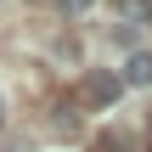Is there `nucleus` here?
Returning <instances> with one entry per match:
<instances>
[{
    "label": "nucleus",
    "mask_w": 152,
    "mask_h": 152,
    "mask_svg": "<svg viewBox=\"0 0 152 152\" xmlns=\"http://www.w3.org/2000/svg\"><path fill=\"white\" fill-rule=\"evenodd\" d=\"M118 96H124V73H113V68L85 73V102L90 107H118Z\"/></svg>",
    "instance_id": "f257e3e1"
},
{
    "label": "nucleus",
    "mask_w": 152,
    "mask_h": 152,
    "mask_svg": "<svg viewBox=\"0 0 152 152\" xmlns=\"http://www.w3.org/2000/svg\"><path fill=\"white\" fill-rule=\"evenodd\" d=\"M124 85H152V51H135L124 62Z\"/></svg>",
    "instance_id": "f03ea898"
},
{
    "label": "nucleus",
    "mask_w": 152,
    "mask_h": 152,
    "mask_svg": "<svg viewBox=\"0 0 152 152\" xmlns=\"http://www.w3.org/2000/svg\"><path fill=\"white\" fill-rule=\"evenodd\" d=\"M90 152H130V135H124V130H102V135L90 141Z\"/></svg>",
    "instance_id": "7ed1b4c3"
},
{
    "label": "nucleus",
    "mask_w": 152,
    "mask_h": 152,
    "mask_svg": "<svg viewBox=\"0 0 152 152\" xmlns=\"http://www.w3.org/2000/svg\"><path fill=\"white\" fill-rule=\"evenodd\" d=\"M90 6H96V0H62V11H68V17H79V11H90Z\"/></svg>",
    "instance_id": "20e7f679"
},
{
    "label": "nucleus",
    "mask_w": 152,
    "mask_h": 152,
    "mask_svg": "<svg viewBox=\"0 0 152 152\" xmlns=\"http://www.w3.org/2000/svg\"><path fill=\"white\" fill-rule=\"evenodd\" d=\"M0 124H6V96H0Z\"/></svg>",
    "instance_id": "39448f33"
}]
</instances>
